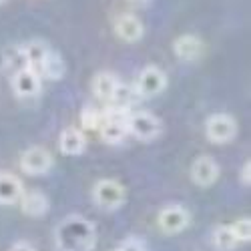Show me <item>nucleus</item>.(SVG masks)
<instances>
[{
  "label": "nucleus",
  "instance_id": "1a4fd4ad",
  "mask_svg": "<svg viewBox=\"0 0 251 251\" xmlns=\"http://www.w3.org/2000/svg\"><path fill=\"white\" fill-rule=\"evenodd\" d=\"M40 75H36L34 71L30 69H20L14 73L12 76V89L16 93V97L20 99H32L40 93Z\"/></svg>",
  "mask_w": 251,
  "mask_h": 251
},
{
  "label": "nucleus",
  "instance_id": "dca6fc26",
  "mask_svg": "<svg viewBox=\"0 0 251 251\" xmlns=\"http://www.w3.org/2000/svg\"><path fill=\"white\" fill-rule=\"evenodd\" d=\"M117 85H119V80H117L115 75H111V73H99L93 78V93L100 100H111Z\"/></svg>",
  "mask_w": 251,
  "mask_h": 251
},
{
  "label": "nucleus",
  "instance_id": "ddd939ff",
  "mask_svg": "<svg viewBox=\"0 0 251 251\" xmlns=\"http://www.w3.org/2000/svg\"><path fill=\"white\" fill-rule=\"evenodd\" d=\"M20 209H23V213L30 215V217H43L47 211H49V197L43 193V191H23L20 195Z\"/></svg>",
  "mask_w": 251,
  "mask_h": 251
},
{
  "label": "nucleus",
  "instance_id": "0eeeda50",
  "mask_svg": "<svg viewBox=\"0 0 251 251\" xmlns=\"http://www.w3.org/2000/svg\"><path fill=\"white\" fill-rule=\"evenodd\" d=\"M52 155L43 147H30L20 157V169L28 175H45L52 169Z\"/></svg>",
  "mask_w": 251,
  "mask_h": 251
},
{
  "label": "nucleus",
  "instance_id": "a211bd4d",
  "mask_svg": "<svg viewBox=\"0 0 251 251\" xmlns=\"http://www.w3.org/2000/svg\"><path fill=\"white\" fill-rule=\"evenodd\" d=\"M137 99H139V95H137L135 87L125 85V82H119L115 93H113V97H111V102H113V107H117V109L129 111L133 104L137 102Z\"/></svg>",
  "mask_w": 251,
  "mask_h": 251
},
{
  "label": "nucleus",
  "instance_id": "9b49d317",
  "mask_svg": "<svg viewBox=\"0 0 251 251\" xmlns=\"http://www.w3.org/2000/svg\"><path fill=\"white\" fill-rule=\"evenodd\" d=\"M115 32L121 40H125V43H137V40H141L145 34V26L135 14L127 12V14H121L117 18Z\"/></svg>",
  "mask_w": 251,
  "mask_h": 251
},
{
  "label": "nucleus",
  "instance_id": "f8f14e48",
  "mask_svg": "<svg viewBox=\"0 0 251 251\" xmlns=\"http://www.w3.org/2000/svg\"><path fill=\"white\" fill-rule=\"evenodd\" d=\"M58 149L62 155L67 157H76V155H82L87 149V139H85V133L80 129H75V127H69L60 133V139H58Z\"/></svg>",
  "mask_w": 251,
  "mask_h": 251
},
{
  "label": "nucleus",
  "instance_id": "423d86ee",
  "mask_svg": "<svg viewBox=\"0 0 251 251\" xmlns=\"http://www.w3.org/2000/svg\"><path fill=\"white\" fill-rule=\"evenodd\" d=\"M167 87V75L159 69V67H145L141 73H139V78L135 82V91L139 97L143 99H151V97H157L165 91Z\"/></svg>",
  "mask_w": 251,
  "mask_h": 251
},
{
  "label": "nucleus",
  "instance_id": "b1692460",
  "mask_svg": "<svg viewBox=\"0 0 251 251\" xmlns=\"http://www.w3.org/2000/svg\"><path fill=\"white\" fill-rule=\"evenodd\" d=\"M249 173H251V163L247 161V163L241 167V183H243V185H249Z\"/></svg>",
  "mask_w": 251,
  "mask_h": 251
},
{
  "label": "nucleus",
  "instance_id": "4468645a",
  "mask_svg": "<svg viewBox=\"0 0 251 251\" xmlns=\"http://www.w3.org/2000/svg\"><path fill=\"white\" fill-rule=\"evenodd\" d=\"M20 52H23L26 69H30L36 75H40L43 62H45V58L49 54V47L45 43H40V40H30V43H26L23 49H20Z\"/></svg>",
  "mask_w": 251,
  "mask_h": 251
},
{
  "label": "nucleus",
  "instance_id": "5701e85b",
  "mask_svg": "<svg viewBox=\"0 0 251 251\" xmlns=\"http://www.w3.org/2000/svg\"><path fill=\"white\" fill-rule=\"evenodd\" d=\"M8 251H36L28 241H16L14 245H10Z\"/></svg>",
  "mask_w": 251,
  "mask_h": 251
},
{
  "label": "nucleus",
  "instance_id": "a878e982",
  "mask_svg": "<svg viewBox=\"0 0 251 251\" xmlns=\"http://www.w3.org/2000/svg\"><path fill=\"white\" fill-rule=\"evenodd\" d=\"M4 2H8V0H0V4H4Z\"/></svg>",
  "mask_w": 251,
  "mask_h": 251
},
{
  "label": "nucleus",
  "instance_id": "f03ea898",
  "mask_svg": "<svg viewBox=\"0 0 251 251\" xmlns=\"http://www.w3.org/2000/svg\"><path fill=\"white\" fill-rule=\"evenodd\" d=\"M93 201L102 211H119L127 201V189L113 179H102L93 189Z\"/></svg>",
  "mask_w": 251,
  "mask_h": 251
},
{
  "label": "nucleus",
  "instance_id": "7ed1b4c3",
  "mask_svg": "<svg viewBox=\"0 0 251 251\" xmlns=\"http://www.w3.org/2000/svg\"><path fill=\"white\" fill-rule=\"evenodd\" d=\"M127 131L139 141H153L161 135L163 123L151 113H131L127 119Z\"/></svg>",
  "mask_w": 251,
  "mask_h": 251
},
{
  "label": "nucleus",
  "instance_id": "aec40b11",
  "mask_svg": "<svg viewBox=\"0 0 251 251\" xmlns=\"http://www.w3.org/2000/svg\"><path fill=\"white\" fill-rule=\"evenodd\" d=\"M102 121V115L93 109V107H85L80 113V125H82V129L85 131H97L99 129V125Z\"/></svg>",
  "mask_w": 251,
  "mask_h": 251
},
{
  "label": "nucleus",
  "instance_id": "6ab92c4d",
  "mask_svg": "<svg viewBox=\"0 0 251 251\" xmlns=\"http://www.w3.org/2000/svg\"><path fill=\"white\" fill-rule=\"evenodd\" d=\"M239 243L237 239L233 237L231 233V229H229V225H221L215 229V233H213V247L217 251H231L235 249Z\"/></svg>",
  "mask_w": 251,
  "mask_h": 251
},
{
  "label": "nucleus",
  "instance_id": "2eb2a0df",
  "mask_svg": "<svg viewBox=\"0 0 251 251\" xmlns=\"http://www.w3.org/2000/svg\"><path fill=\"white\" fill-rule=\"evenodd\" d=\"M23 183L12 173H0V205H12L23 195Z\"/></svg>",
  "mask_w": 251,
  "mask_h": 251
},
{
  "label": "nucleus",
  "instance_id": "4be33fe9",
  "mask_svg": "<svg viewBox=\"0 0 251 251\" xmlns=\"http://www.w3.org/2000/svg\"><path fill=\"white\" fill-rule=\"evenodd\" d=\"M117 251H147V245H145V241L139 237H129L119 245Z\"/></svg>",
  "mask_w": 251,
  "mask_h": 251
},
{
  "label": "nucleus",
  "instance_id": "9d476101",
  "mask_svg": "<svg viewBox=\"0 0 251 251\" xmlns=\"http://www.w3.org/2000/svg\"><path fill=\"white\" fill-rule=\"evenodd\" d=\"M173 52L183 62H195V60H199L203 56L205 47H203V40L197 38L195 34H183V36L175 38Z\"/></svg>",
  "mask_w": 251,
  "mask_h": 251
},
{
  "label": "nucleus",
  "instance_id": "f3484780",
  "mask_svg": "<svg viewBox=\"0 0 251 251\" xmlns=\"http://www.w3.org/2000/svg\"><path fill=\"white\" fill-rule=\"evenodd\" d=\"M65 75H67V65H65V60H62V56L58 52L49 50V54L43 62V69H40V76H47L50 80H60Z\"/></svg>",
  "mask_w": 251,
  "mask_h": 251
},
{
  "label": "nucleus",
  "instance_id": "393cba45",
  "mask_svg": "<svg viewBox=\"0 0 251 251\" xmlns=\"http://www.w3.org/2000/svg\"><path fill=\"white\" fill-rule=\"evenodd\" d=\"M129 2H133V4H145L147 0H129Z\"/></svg>",
  "mask_w": 251,
  "mask_h": 251
},
{
  "label": "nucleus",
  "instance_id": "6e6552de",
  "mask_svg": "<svg viewBox=\"0 0 251 251\" xmlns=\"http://www.w3.org/2000/svg\"><path fill=\"white\" fill-rule=\"evenodd\" d=\"M191 179L199 187H211L219 179V165L213 157L201 155L191 165Z\"/></svg>",
  "mask_w": 251,
  "mask_h": 251
},
{
  "label": "nucleus",
  "instance_id": "412c9836",
  "mask_svg": "<svg viewBox=\"0 0 251 251\" xmlns=\"http://www.w3.org/2000/svg\"><path fill=\"white\" fill-rule=\"evenodd\" d=\"M229 229H231V233L237 239V243H245L251 239V221L249 219H237L229 225Z\"/></svg>",
  "mask_w": 251,
  "mask_h": 251
},
{
  "label": "nucleus",
  "instance_id": "20e7f679",
  "mask_svg": "<svg viewBox=\"0 0 251 251\" xmlns=\"http://www.w3.org/2000/svg\"><path fill=\"white\" fill-rule=\"evenodd\" d=\"M205 135L209 141L217 145L229 143L237 135V123L231 115H225V113L211 115L205 121Z\"/></svg>",
  "mask_w": 251,
  "mask_h": 251
},
{
  "label": "nucleus",
  "instance_id": "39448f33",
  "mask_svg": "<svg viewBox=\"0 0 251 251\" xmlns=\"http://www.w3.org/2000/svg\"><path fill=\"white\" fill-rule=\"evenodd\" d=\"M157 223L161 227V231L167 235H177L185 231L191 223V213L187 211L183 205H167L161 209V213L157 217Z\"/></svg>",
  "mask_w": 251,
  "mask_h": 251
},
{
  "label": "nucleus",
  "instance_id": "f257e3e1",
  "mask_svg": "<svg viewBox=\"0 0 251 251\" xmlns=\"http://www.w3.org/2000/svg\"><path fill=\"white\" fill-rule=\"evenodd\" d=\"M58 251H93L97 245V227L82 215L65 217L54 231Z\"/></svg>",
  "mask_w": 251,
  "mask_h": 251
}]
</instances>
